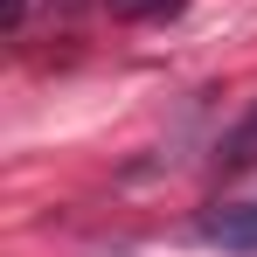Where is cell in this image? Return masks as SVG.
<instances>
[{"label":"cell","instance_id":"obj_1","mask_svg":"<svg viewBox=\"0 0 257 257\" xmlns=\"http://www.w3.org/2000/svg\"><path fill=\"white\" fill-rule=\"evenodd\" d=\"M202 236L222 243V250H257V209L250 202H222V209L202 215Z\"/></svg>","mask_w":257,"mask_h":257},{"label":"cell","instance_id":"obj_2","mask_svg":"<svg viewBox=\"0 0 257 257\" xmlns=\"http://www.w3.org/2000/svg\"><path fill=\"white\" fill-rule=\"evenodd\" d=\"M215 160H222V167H250V160H257V111H243L236 125L222 132V146H215Z\"/></svg>","mask_w":257,"mask_h":257},{"label":"cell","instance_id":"obj_3","mask_svg":"<svg viewBox=\"0 0 257 257\" xmlns=\"http://www.w3.org/2000/svg\"><path fill=\"white\" fill-rule=\"evenodd\" d=\"M118 21H167V14H181L188 0H104Z\"/></svg>","mask_w":257,"mask_h":257},{"label":"cell","instance_id":"obj_4","mask_svg":"<svg viewBox=\"0 0 257 257\" xmlns=\"http://www.w3.org/2000/svg\"><path fill=\"white\" fill-rule=\"evenodd\" d=\"M21 14H28V0H7V21H14V28H21Z\"/></svg>","mask_w":257,"mask_h":257}]
</instances>
